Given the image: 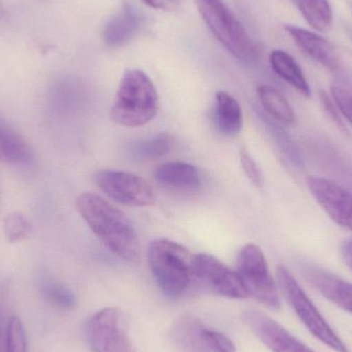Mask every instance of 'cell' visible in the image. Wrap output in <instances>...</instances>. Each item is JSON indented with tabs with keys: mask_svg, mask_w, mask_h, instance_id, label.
<instances>
[{
	"mask_svg": "<svg viewBox=\"0 0 352 352\" xmlns=\"http://www.w3.org/2000/svg\"><path fill=\"white\" fill-rule=\"evenodd\" d=\"M33 153L26 140L0 119V161L14 165L30 164Z\"/></svg>",
	"mask_w": 352,
	"mask_h": 352,
	"instance_id": "cell-19",
	"label": "cell"
},
{
	"mask_svg": "<svg viewBox=\"0 0 352 352\" xmlns=\"http://www.w3.org/2000/svg\"><path fill=\"white\" fill-rule=\"evenodd\" d=\"M4 16V8L3 4H2L1 0H0V20L3 18Z\"/></svg>",
	"mask_w": 352,
	"mask_h": 352,
	"instance_id": "cell-34",
	"label": "cell"
},
{
	"mask_svg": "<svg viewBox=\"0 0 352 352\" xmlns=\"http://www.w3.org/2000/svg\"><path fill=\"white\" fill-rule=\"evenodd\" d=\"M175 140L168 133H161L154 138L134 142L130 146V154L140 161L158 160L168 155L175 148Z\"/></svg>",
	"mask_w": 352,
	"mask_h": 352,
	"instance_id": "cell-23",
	"label": "cell"
},
{
	"mask_svg": "<svg viewBox=\"0 0 352 352\" xmlns=\"http://www.w3.org/2000/svg\"><path fill=\"white\" fill-rule=\"evenodd\" d=\"M159 184L173 190H195L202 184L200 171L190 163L173 161L160 165L155 171Z\"/></svg>",
	"mask_w": 352,
	"mask_h": 352,
	"instance_id": "cell-17",
	"label": "cell"
},
{
	"mask_svg": "<svg viewBox=\"0 0 352 352\" xmlns=\"http://www.w3.org/2000/svg\"><path fill=\"white\" fill-rule=\"evenodd\" d=\"M266 125L274 138L277 146L289 159V162L296 167L303 166V157H302L301 151L293 138L289 135V132L283 126L279 125L276 122L271 121V120H266Z\"/></svg>",
	"mask_w": 352,
	"mask_h": 352,
	"instance_id": "cell-26",
	"label": "cell"
},
{
	"mask_svg": "<svg viewBox=\"0 0 352 352\" xmlns=\"http://www.w3.org/2000/svg\"><path fill=\"white\" fill-rule=\"evenodd\" d=\"M158 111V92L150 76L140 69L127 70L111 109L113 121L124 127H142L154 120Z\"/></svg>",
	"mask_w": 352,
	"mask_h": 352,
	"instance_id": "cell-2",
	"label": "cell"
},
{
	"mask_svg": "<svg viewBox=\"0 0 352 352\" xmlns=\"http://www.w3.org/2000/svg\"><path fill=\"white\" fill-rule=\"evenodd\" d=\"M41 294L49 303L63 310H72L78 304L76 294L63 283L45 280L41 283Z\"/></svg>",
	"mask_w": 352,
	"mask_h": 352,
	"instance_id": "cell-25",
	"label": "cell"
},
{
	"mask_svg": "<svg viewBox=\"0 0 352 352\" xmlns=\"http://www.w3.org/2000/svg\"><path fill=\"white\" fill-rule=\"evenodd\" d=\"M340 252L345 264L352 270V237L346 238L341 243Z\"/></svg>",
	"mask_w": 352,
	"mask_h": 352,
	"instance_id": "cell-31",
	"label": "cell"
},
{
	"mask_svg": "<svg viewBox=\"0 0 352 352\" xmlns=\"http://www.w3.org/2000/svg\"><path fill=\"white\" fill-rule=\"evenodd\" d=\"M87 341L93 352H135L125 314L119 308H104L91 316Z\"/></svg>",
	"mask_w": 352,
	"mask_h": 352,
	"instance_id": "cell-7",
	"label": "cell"
},
{
	"mask_svg": "<svg viewBox=\"0 0 352 352\" xmlns=\"http://www.w3.org/2000/svg\"><path fill=\"white\" fill-rule=\"evenodd\" d=\"M331 93L337 109L352 126V74L342 69L334 74Z\"/></svg>",
	"mask_w": 352,
	"mask_h": 352,
	"instance_id": "cell-24",
	"label": "cell"
},
{
	"mask_svg": "<svg viewBox=\"0 0 352 352\" xmlns=\"http://www.w3.org/2000/svg\"><path fill=\"white\" fill-rule=\"evenodd\" d=\"M311 148L320 166L352 188V159L328 140H314Z\"/></svg>",
	"mask_w": 352,
	"mask_h": 352,
	"instance_id": "cell-16",
	"label": "cell"
},
{
	"mask_svg": "<svg viewBox=\"0 0 352 352\" xmlns=\"http://www.w3.org/2000/svg\"><path fill=\"white\" fill-rule=\"evenodd\" d=\"M320 100H322V107H324V111H326L328 117H330L333 123L336 125V127H338V129L340 130L342 133L349 136V129H347L344 121H343L342 118H341L340 111L337 109L336 104L331 100L330 97H329V95L327 94L324 91H322V92L320 93Z\"/></svg>",
	"mask_w": 352,
	"mask_h": 352,
	"instance_id": "cell-30",
	"label": "cell"
},
{
	"mask_svg": "<svg viewBox=\"0 0 352 352\" xmlns=\"http://www.w3.org/2000/svg\"><path fill=\"white\" fill-rule=\"evenodd\" d=\"M76 205L91 231L113 254L130 262L140 258V237L125 213L93 192L80 195Z\"/></svg>",
	"mask_w": 352,
	"mask_h": 352,
	"instance_id": "cell-1",
	"label": "cell"
},
{
	"mask_svg": "<svg viewBox=\"0 0 352 352\" xmlns=\"http://www.w3.org/2000/svg\"><path fill=\"white\" fill-rule=\"evenodd\" d=\"M240 162H241L242 169L248 176V179L256 186H262L264 184V175L262 170L258 167L252 155L248 153L246 148H242L240 151Z\"/></svg>",
	"mask_w": 352,
	"mask_h": 352,
	"instance_id": "cell-29",
	"label": "cell"
},
{
	"mask_svg": "<svg viewBox=\"0 0 352 352\" xmlns=\"http://www.w3.org/2000/svg\"><path fill=\"white\" fill-rule=\"evenodd\" d=\"M171 334L176 344L188 352H237L227 335L208 328L192 316L178 318Z\"/></svg>",
	"mask_w": 352,
	"mask_h": 352,
	"instance_id": "cell-9",
	"label": "cell"
},
{
	"mask_svg": "<svg viewBox=\"0 0 352 352\" xmlns=\"http://www.w3.org/2000/svg\"><path fill=\"white\" fill-rule=\"evenodd\" d=\"M258 98L265 111L280 123L292 124L296 122L293 107L285 96L276 89L270 86H260L258 88Z\"/></svg>",
	"mask_w": 352,
	"mask_h": 352,
	"instance_id": "cell-22",
	"label": "cell"
},
{
	"mask_svg": "<svg viewBox=\"0 0 352 352\" xmlns=\"http://www.w3.org/2000/svg\"><path fill=\"white\" fill-rule=\"evenodd\" d=\"M270 64L277 76L289 82L303 96H310L311 91L309 84L293 56L283 50H274L270 54Z\"/></svg>",
	"mask_w": 352,
	"mask_h": 352,
	"instance_id": "cell-20",
	"label": "cell"
},
{
	"mask_svg": "<svg viewBox=\"0 0 352 352\" xmlns=\"http://www.w3.org/2000/svg\"><path fill=\"white\" fill-rule=\"evenodd\" d=\"M307 186L318 204L341 227L352 231V192L344 186L318 176H309Z\"/></svg>",
	"mask_w": 352,
	"mask_h": 352,
	"instance_id": "cell-11",
	"label": "cell"
},
{
	"mask_svg": "<svg viewBox=\"0 0 352 352\" xmlns=\"http://www.w3.org/2000/svg\"><path fill=\"white\" fill-rule=\"evenodd\" d=\"M148 261L163 293L178 297L186 291L192 275V256L188 248L168 238H158L148 245Z\"/></svg>",
	"mask_w": 352,
	"mask_h": 352,
	"instance_id": "cell-3",
	"label": "cell"
},
{
	"mask_svg": "<svg viewBox=\"0 0 352 352\" xmlns=\"http://www.w3.org/2000/svg\"><path fill=\"white\" fill-rule=\"evenodd\" d=\"M213 121L219 133L227 138H235L242 130L243 116L239 102L226 91L215 95Z\"/></svg>",
	"mask_w": 352,
	"mask_h": 352,
	"instance_id": "cell-18",
	"label": "cell"
},
{
	"mask_svg": "<svg viewBox=\"0 0 352 352\" xmlns=\"http://www.w3.org/2000/svg\"><path fill=\"white\" fill-rule=\"evenodd\" d=\"M199 12L219 43L236 59L256 62L260 47L234 12L221 0H196Z\"/></svg>",
	"mask_w": 352,
	"mask_h": 352,
	"instance_id": "cell-4",
	"label": "cell"
},
{
	"mask_svg": "<svg viewBox=\"0 0 352 352\" xmlns=\"http://www.w3.org/2000/svg\"><path fill=\"white\" fill-rule=\"evenodd\" d=\"M6 352H28V341L22 320L10 316L6 324Z\"/></svg>",
	"mask_w": 352,
	"mask_h": 352,
	"instance_id": "cell-27",
	"label": "cell"
},
{
	"mask_svg": "<svg viewBox=\"0 0 352 352\" xmlns=\"http://www.w3.org/2000/svg\"><path fill=\"white\" fill-rule=\"evenodd\" d=\"M306 280L324 298L352 314V285L311 263L299 265Z\"/></svg>",
	"mask_w": 352,
	"mask_h": 352,
	"instance_id": "cell-13",
	"label": "cell"
},
{
	"mask_svg": "<svg viewBox=\"0 0 352 352\" xmlns=\"http://www.w3.org/2000/svg\"><path fill=\"white\" fill-rule=\"evenodd\" d=\"M6 326L4 327L3 316L0 309V352H6Z\"/></svg>",
	"mask_w": 352,
	"mask_h": 352,
	"instance_id": "cell-33",
	"label": "cell"
},
{
	"mask_svg": "<svg viewBox=\"0 0 352 352\" xmlns=\"http://www.w3.org/2000/svg\"><path fill=\"white\" fill-rule=\"evenodd\" d=\"M4 234L10 243L22 241L30 235L31 223L24 215L19 212H12L6 215L3 221Z\"/></svg>",
	"mask_w": 352,
	"mask_h": 352,
	"instance_id": "cell-28",
	"label": "cell"
},
{
	"mask_svg": "<svg viewBox=\"0 0 352 352\" xmlns=\"http://www.w3.org/2000/svg\"><path fill=\"white\" fill-rule=\"evenodd\" d=\"M276 276L283 296L308 331L333 351L349 352L346 345L322 318L314 302L309 299L293 274L285 266L279 265L277 267Z\"/></svg>",
	"mask_w": 352,
	"mask_h": 352,
	"instance_id": "cell-5",
	"label": "cell"
},
{
	"mask_svg": "<svg viewBox=\"0 0 352 352\" xmlns=\"http://www.w3.org/2000/svg\"><path fill=\"white\" fill-rule=\"evenodd\" d=\"M95 182L109 198L123 205L146 207L156 201L152 186L135 173L102 169L95 175Z\"/></svg>",
	"mask_w": 352,
	"mask_h": 352,
	"instance_id": "cell-8",
	"label": "cell"
},
{
	"mask_svg": "<svg viewBox=\"0 0 352 352\" xmlns=\"http://www.w3.org/2000/svg\"><path fill=\"white\" fill-rule=\"evenodd\" d=\"M146 6L155 10H168L175 6L176 0H142Z\"/></svg>",
	"mask_w": 352,
	"mask_h": 352,
	"instance_id": "cell-32",
	"label": "cell"
},
{
	"mask_svg": "<svg viewBox=\"0 0 352 352\" xmlns=\"http://www.w3.org/2000/svg\"><path fill=\"white\" fill-rule=\"evenodd\" d=\"M237 273L248 295L271 309L280 307L278 289L271 275L264 252L256 244H246L238 254Z\"/></svg>",
	"mask_w": 352,
	"mask_h": 352,
	"instance_id": "cell-6",
	"label": "cell"
},
{
	"mask_svg": "<svg viewBox=\"0 0 352 352\" xmlns=\"http://www.w3.org/2000/svg\"><path fill=\"white\" fill-rule=\"evenodd\" d=\"M285 30L304 54L328 68L333 74L344 69L338 52L322 35L292 25L285 26Z\"/></svg>",
	"mask_w": 352,
	"mask_h": 352,
	"instance_id": "cell-14",
	"label": "cell"
},
{
	"mask_svg": "<svg viewBox=\"0 0 352 352\" xmlns=\"http://www.w3.org/2000/svg\"><path fill=\"white\" fill-rule=\"evenodd\" d=\"M192 275L211 291L230 299H245L248 293L237 272L208 254L192 256Z\"/></svg>",
	"mask_w": 352,
	"mask_h": 352,
	"instance_id": "cell-10",
	"label": "cell"
},
{
	"mask_svg": "<svg viewBox=\"0 0 352 352\" xmlns=\"http://www.w3.org/2000/svg\"><path fill=\"white\" fill-rule=\"evenodd\" d=\"M144 22L142 12L134 4L126 2L105 25L102 32L103 43L109 47H123L140 32Z\"/></svg>",
	"mask_w": 352,
	"mask_h": 352,
	"instance_id": "cell-15",
	"label": "cell"
},
{
	"mask_svg": "<svg viewBox=\"0 0 352 352\" xmlns=\"http://www.w3.org/2000/svg\"><path fill=\"white\" fill-rule=\"evenodd\" d=\"M308 24L318 32L330 30L334 22L333 10L328 0H291Z\"/></svg>",
	"mask_w": 352,
	"mask_h": 352,
	"instance_id": "cell-21",
	"label": "cell"
},
{
	"mask_svg": "<svg viewBox=\"0 0 352 352\" xmlns=\"http://www.w3.org/2000/svg\"><path fill=\"white\" fill-rule=\"evenodd\" d=\"M244 322L272 352H316L270 316L256 310L243 314Z\"/></svg>",
	"mask_w": 352,
	"mask_h": 352,
	"instance_id": "cell-12",
	"label": "cell"
}]
</instances>
